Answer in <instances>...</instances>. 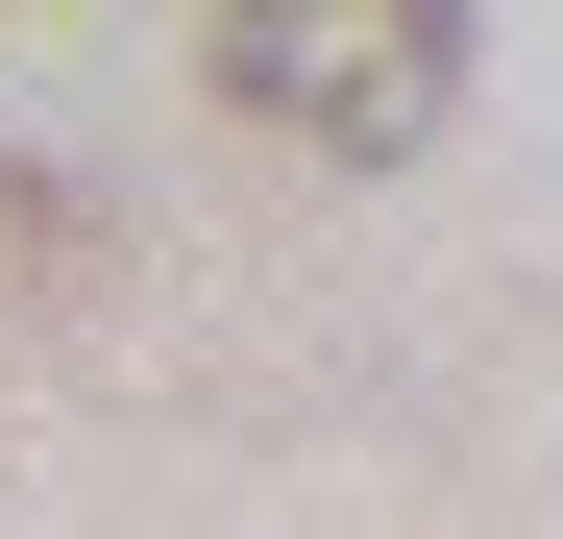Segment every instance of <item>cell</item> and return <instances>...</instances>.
Segmentation results:
<instances>
[{
    "label": "cell",
    "instance_id": "1",
    "mask_svg": "<svg viewBox=\"0 0 563 539\" xmlns=\"http://www.w3.org/2000/svg\"><path fill=\"white\" fill-rule=\"evenodd\" d=\"M221 99L319 172H417L465 99V0H221Z\"/></svg>",
    "mask_w": 563,
    "mask_h": 539
}]
</instances>
